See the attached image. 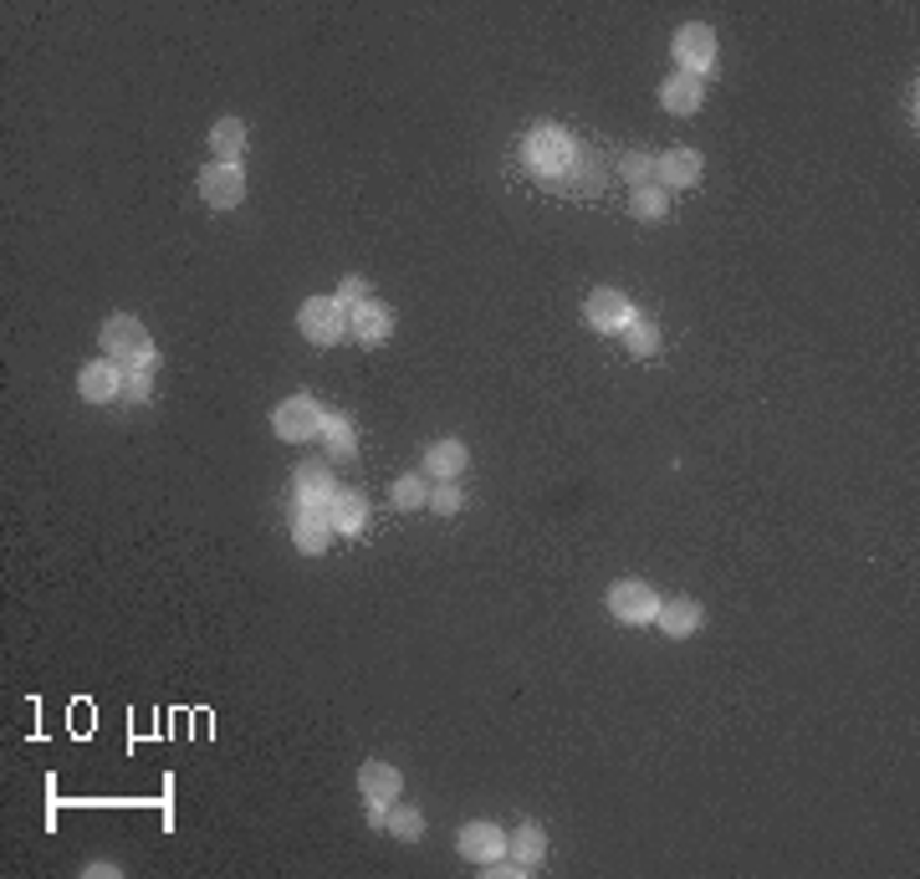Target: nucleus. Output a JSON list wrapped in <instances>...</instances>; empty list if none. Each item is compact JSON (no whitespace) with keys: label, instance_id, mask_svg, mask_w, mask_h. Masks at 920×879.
I'll use <instances>...</instances> for the list:
<instances>
[{"label":"nucleus","instance_id":"obj_1","mask_svg":"<svg viewBox=\"0 0 920 879\" xmlns=\"http://www.w3.org/2000/svg\"><path fill=\"white\" fill-rule=\"evenodd\" d=\"M103 358H113L119 369H154V338L138 317L119 313L103 323Z\"/></svg>","mask_w":920,"mask_h":879},{"label":"nucleus","instance_id":"obj_2","mask_svg":"<svg viewBox=\"0 0 920 879\" xmlns=\"http://www.w3.org/2000/svg\"><path fill=\"white\" fill-rule=\"evenodd\" d=\"M521 159H527V169H532L542 184H558V179L568 174V165L579 159V144H573L563 128H532L527 144H521Z\"/></svg>","mask_w":920,"mask_h":879},{"label":"nucleus","instance_id":"obj_3","mask_svg":"<svg viewBox=\"0 0 920 879\" xmlns=\"http://www.w3.org/2000/svg\"><path fill=\"white\" fill-rule=\"evenodd\" d=\"M298 328H302L307 343L333 348V343L348 338V313L338 307V297H307L302 302V313H298Z\"/></svg>","mask_w":920,"mask_h":879},{"label":"nucleus","instance_id":"obj_4","mask_svg":"<svg viewBox=\"0 0 920 879\" xmlns=\"http://www.w3.org/2000/svg\"><path fill=\"white\" fill-rule=\"evenodd\" d=\"M271 430H277V440H292V446H302V440H317V435H323V409H317V399H312V394H292V399L277 404Z\"/></svg>","mask_w":920,"mask_h":879},{"label":"nucleus","instance_id":"obj_5","mask_svg":"<svg viewBox=\"0 0 920 879\" xmlns=\"http://www.w3.org/2000/svg\"><path fill=\"white\" fill-rule=\"evenodd\" d=\"M609 613L624 619V624H654V613H660V594H654L650 583H614L609 588Z\"/></svg>","mask_w":920,"mask_h":879},{"label":"nucleus","instance_id":"obj_6","mask_svg":"<svg viewBox=\"0 0 920 879\" xmlns=\"http://www.w3.org/2000/svg\"><path fill=\"white\" fill-rule=\"evenodd\" d=\"M675 61H681L685 77H711L716 67V31L711 26H681V36H675Z\"/></svg>","mask_w":920,"mask_h":879},{"label":"nucleus","instance_id":"obj_7","mask_svg":"<svg viewBox=\"0 0 920 879\" xmlns=\"http://www.w3.org/2000/svg\"><path fill=\"white\" fill-rule=\"evenodd\" d=\"M583 317H588V328H594V333H624L639 313H635V302L624 297V292L598 286L594 297H588V307H583Z\"/></svg>","mask_w":920,"mask_h":879},{"label":"nucleus","instance_id":"obj_8","mask_svg":"<svg viewBox=\"0 0 920 879\" xmlns=\"http://www.w3.org/2000/svg\"><path fill=\"white\" fill-rule=\"evenodd\" d=\"M200 194H205L210 210L240 205V194H246V174H240V165H215V159H210V165L200 169Z\"/></svg>","mask_w":920,"mask_h":879},{"label":"nucleus","instance_id":"obj_9","mask_svg":"<svg viewBox=\"0 0 920 879\" xmlns=\"http://www.w3.org/2000/svg\"><path fill=\"white\" fill-rule=\"evenodd\" d=\"M456 849L471 859V865H491V859H506V834L496 829V823H465L456 834Z\"/></svg>","mask_w":920,"mask_h":879},{"label":"nucleus","instance_id":"obj_10","mask_svg":"<svg viewBox=\"0 0 920 879\" xmlns=\"http://www.w3.org/2000/svg\"><path fill=\"white\" fill-rule=\"evenodd\" d=\"M77 388H82V399L92 404H108L123 394V369L113 363V358H92L88 369L77 373Z\"/></svg>","mask_w":920,"mask_h":879},{"label":"nucleus","instance_id":"obj_11","mask_svg":"<svg viewBox=\"0 0 920 879\" xmlns=\"http://www.w3.org/2000/svg\"><path fill=\"white\" fill-rule=\"evenodd\" d=\"M348 333H354L358 343H369V348H379L394 333V313H389L384 302H358L354 313H348Z\"/></svg>","mask_w":920,"mask_h":879},{"label":"nucleus","instance_id":"obj_12","mask_svg":"<svg viewBox=\"0 0 920 879\" xmlns=\"http://www.w3.org/2000/svg\"><path fill=\"white\" fill-rule=\"evenodd\" d=\"M654 179L665 184V190H691L700 179V154L696 149H670L654 159Z\"/></svg>","mask_w":920,"mask_h":879},{"label":"nucleus","instance_id":"obj_13","mask_svg":"<svg viewBox=\"0 0 920 879\" xmlns=\"http://www.w3.org/2000/svg\"><path fill=\"white\" fill-rule=\"evenodd\" d=\"M358 788H363V798L369 803H394L400 798V788H404V777H400V767H389V762H363L358 767Z\"/></svg>","mask_w":920,"mask_h":879},{"label":"nucleus","instance_id":"obj_14","mask_svg":"<svg viewBox=\"0 0 920 879\" xmlns=\"http://www.w3.org/2000/svg\"><path fill=\"white\" fill-rule=\"evenodd\" d=\"M465 465H471V450L460 446V440H435V446L425 450V476L430 481H460Z\"/></svg>","mask_w":920,"mask_h":879},{"label":"nucleus","instance_id":"obj_15","mask_svg":"<svg viewBox=\"0 0 920 879\" xmlns=\"http://www.w3.org/2000/svg\"><path fill=\"white\" fill-rule=\"evenodd\" d=\"M292 481H298V507H307V511H327L333 507V496H338V486H333V476H327V465H302Z\"/></svg>","mask_w":920,"mask_h":879},{"label":"nucleus","instance_id":"obj_16","mask_svg":"<svg viewBox=\"0 0 920 879\" xmlns=\"http://www.w3.org/2000/svg\"><path fill=\"white\" fill-rule=\"evenodd\" d=\"M506 859H517L521 875H532V869H542V859H548V834L537 829V823H521L517 834L506 838Z\"/></svg>","mask_w":920,"mask_h":879},{"label":"nucleus","instance_id":"obj_17","mask_svg":"<svg viewBox=\"0 0 920 879\" xmlns=\"http://www.w3.org/2000/svg\"><path fill=\"white\" fill-rule=\"evenodd\" d=\"M292 537H298V548L307 552V557L327 552V537H333V522H327V511L292 507Z\"/></svg>","mask_w":920,"mask_h":879},{"label":"nucleus","instance_id":"obj_18","mask_svg":"<svg viewBox=\"0 0 920 879\" xmlns=\"http://www.w3.org/2000/svg\"><path fill=\"white\" fill-rule=\"evenodd\" d=\"M654 624L665 629L670 640H685V634H696L700 629V604L696 598H660V613H654Z\"/></svg>","mask_w":920,"mask_h":879},{"label":"nucleus","instance_id":"obj_19","mask_svg":"<svg viewBox=\"0 0 920 879\" xmlns=\"http://www.w3.org/2000/svg\"><path fill=\"white\" fill-rule=\"evenodd\" d=\"M327 522H333V532L358 537L363 522H369V502H363L358 492H338L333 496V507H327Z\"/></svg>","mask_w":920,"mask_h":879},{"label":"nucleus","instance_id":"obj_20","mask_svg":"<svg viewBox=\"0 0 920 879\" xmlns=\"http://www.w3.org/2000/svg\"><path fill=\"white\" fill-rule=\"evenodd\" d=\"M210 154H215V165H240V154H246V123L240 119H221L210 128Z\"/></svg>","mask_w":920,"mask_h":879},{"label":"nucleus","instance_id":"obj_21","mask_svg":"<svg viewBox=\"0 0 920 879\" xmlns=\"http://www.w3.org/2000/svg\"><path fill=\"white\" fill-rule=\"evenodd\" d=\"M700 98H706V82H696V77H665V88H660V103H665V113H696Z\"/></svg>","mask_w":920,"mask_h":879},{"label":"nucleus","instance_id":"obj_22","mask_svg":"<svg viewBox=\"0 0 920 879\" xmlns=\"http://www.w3.org/2000/svg\"><path fill=\"white\" fill-rule=\"evenodd\" d=\"M598 184H604V174H598L594 154L579 149V159L568 165V174L558 179V184H548V190H558V194H598Z\"/></svg>","mask_w":920,"mask_h":879},{"label":"nucleus","instance_id":"obj_23","mask_svg":"<svg viewBox=\"0 0 920 879\" xmlns=\"http://www.w3.org/2000/svg\"><path fill=\"white\" fill-rule=\"evenodd\" d=\"M317 440H323V446H327V455H338V461H348V455L358 450L354 425H348L343 415H323V435H317Z\"/></svg>","mask_w":920,"mask_h":879},{"label":"nucleus","instance_id":"obj_24","mask_svg":"<svg viewBox=\"0 0 920 879\" xmlns=\"http://www.w3.org/2000/svg\"><path fill=\"white\" fill-rule=\"evenodd\" d=\"M389 502L400 511H419V507H430V481H419L415 471L409 476H400L394 486H389Z\"/></svg>","mask_w":920,"mask_h":879},{"label":"nucleus","instance_id":"obj_25","mask_svg":"<svg viewBox=\"0 0 920 879\" xmlns=\"http://www.w3.org/2000/svg\"><path fill=\"white\" fill-rule=\"evenodd\" d=\"M629 210H635L639 221H665L670 200H665V190H660V184H639V190L629 194Z\"/></svg>","mask_w":920,"mask_h":879},{"label":"nucleus","instance_id":"obj_26","mask_svg":"<svg viewBox=\"0 0 920 879\" xmlns=\"http://www.w3.org/2000/svg\"><path fill=\"white\" fill-rule=\"evenodd\" d=\"M624 343H629V353H635V358H654V353H660V328L644 323V317H635V323L624 328Z\"/></svg>","mask_w":920,"mask_h":879},{"label":"nucleus","instance_id":"obj_27","mask_svg":"<svg viewBox=\"0 0 920 879\" xmlns=\"http://www.w3.org/2000/svg\"><path fill=\"white\" fill-rule=\"evenodd\" d=\"M384 829L394 838H419V834H425V813H419V808H389Z\"/></svg>","mask_w":920,"mask_h":879},{"label":"nucleus","instance_id":"obj_28","mask_svg":"<svg viewBox=\"0 0 920 879\" xmlns=\"http://www.w3.org/2000/svg\"><path fill=\"white\" fill-rule=\"evenodd\" d=\"M460 507H465L460 481H435V486H430V511H440V517H456Z\"/></svg>","mask_w":920,"mask_h":879},{"label":"nucleus","instance_id":"obj_29","mask_svg":"<svg viewBox=\"0 0 920 879\" xmlns=\"http://www.w3.org/2000/svg\"><path fill=\"white\" fill-rule=\"evenodd\" d=\"M619 174L629 179L635 190H639V184H650V179H654V154H644V149H629V154H624V159H619Z\"/></svg>","mask_w":920,"mask_h":879},{"label":"nucleus","instance_id":"obj_30","mask_svg":"<svg viewBox=\"0 0 920 879\" xmlns=\"http://www.w3.org/2000/svg\"><path fill=\"white\" fill-rule=\"evenodd\" d=\"M154 394V369H123V399L144 404Z\"/></svg>","mask_w":920,"mask_h":879},{"label":"nucleus","instance_id":"obj_31","mask_svg":"<svg viewBox=\"0 0 920 879\" xmlns=\"http://www.w3.org/2000/svg\"><path fill=\"white\" fill-rule=\"evenodd\" d=\"M358 302H369V282H363V277H343V282H338V307H343V313H354Z\"/></svg>","mask_w":920,"mask_h":879},{"label":"nucleus","instance_id":"obj_32","mask_svg":"<svg viewBox=\"0 0 920 879\" xmlns=\"http://www.w3.org/2000/svg\"><path fill=\"white\" fill-rule=\"evenodd\" d=\"M82 875H88V879H113V875H119V865H108V859H92V865H82Z\"/></svg>","mask_w":920,"mask_h":879},{"label":"nucleus","instance_id":"obj_33","mask_svg":"<svg viewBox=\"0 0 920 879\" xmlns=\"http://www.w3.org/2000/svg\"><path fill=\"white\" fill-rule=\"evenodd\" d=\"M369 823H373V829H384V823H389V803H369Z\"/></svg>","mask_w":920,"mask_h":879}]
</instances>
